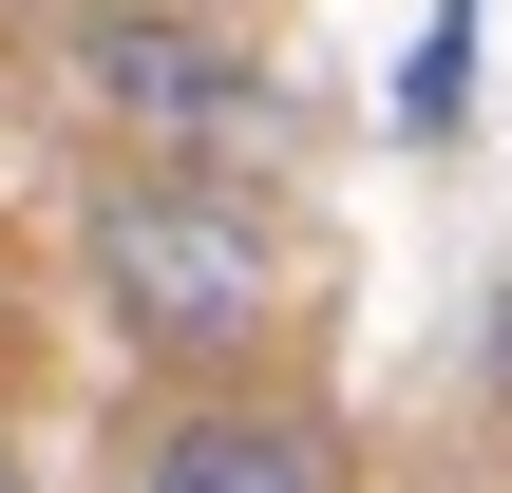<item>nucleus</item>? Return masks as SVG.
I'll return each instance as SVG.
<instances>
[{"label":"nucleus","mask_w":512,"mask_h":493,"mask_svg":"<svg viewBox=\"0 0 512 493\" xmlns=\"http://www.w3.org/2000/svg\"><path fill=\"white\" fill-rule=\"evenodd\" d=\"M76 285H95V323H114L152 380H228V361L285 342L304 247H285V209H266L247 171L133 152V171H95V209H76Z\"/></svg>","instance_id":"f257e3e1"},{"label":"nucleus","mask_w":512,"mask_h":493,"mask_svg":"<svg viewBox=\"0 0 512 493\" xmlns=\"http://www.w3.org/2000/svg\"><path fill=\"white\" fill-rule=\"evenodd\" d=\"M57 76H76V114H114L133 152H209V133H247V114H266L247 38H228L209 0H95Z\"/></svg>","instance_id":"f03ea898"},{"label":"nucleus","mask_w":512,"mask_h":493,"mask_svg":"<svg viewBox=\"0 0 512 493\" xmlns=\"http://www.w3.org/2000/svg\"><path fill=\"white\" fill-rule=\"evenodd\" d=\"M114 493H342V418L228 361V380H171L114 437Z\"/></svg>","instance_id":"7ed1b4c3"},{"label":"nucleus","mask_w":512,"mask_h":493,"mask_svg":"<svg viewBox=\"0 0 512 493\" xmlns=\"http://www.w3.org/2000/svg\"><path fill=\"white\" fill-rule=\"evenodd\" d=\"M494 399H512V304H494Z\"/></svg>","instance_id":"20e7f679"},{"label":"nucleus","mask_w":512,"mask_h":493,"mask_svg":"<svg viewBox=\"0 0 512 493\" xmlns=\"http://www.w3.org/2000/svg\"><path fill=\"white\" fill-rule=\"evenodd\" d=\"M0 493H38V475H19V437H0Z\"/></svg>","instance_id":"39448f33"},{"label":"nucleus","mask_w":512,"mask_h":493,"mask_svg":"<svg viewBox=\"0 0 512 493\" xmlns=\"http://www.w3.org/2000/svg\"><path fill=\"white\" fill-rule=\"evenodd\" d=\"M209 19H247V0H209Z\"/></svg>","instance_id":"423d86ee"}]
</instances>
